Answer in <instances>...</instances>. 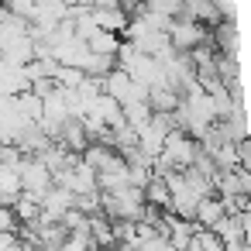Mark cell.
Masks as SVG:
<instances>
[{"label": "cell", "instance_id": "6da1fadb", "mask_svg": "<svg viewBox=\"0 0 251 251\" xmlns=\"http://www.w3.org/2000/svg\"><path fill=\"white\" fill-rule=\"evenodd\" d=\"M196 151H200V141L193 134H186L182 127H169V134L162 141V155H165V162L172 169H186L196 158Z\"/></svg>", "mask_w": 251, "mask_h": 251}, {"label": "cell", "instance_id": "7a4b0ae2", "mask_svg": "<svg viewBox=\"0 0 251 251\" xmlns=\"http://www.w3.org/2000/svg\"><path fill=\"white\" fill-rule=\"evenodd\" d=\"M169 45L176 49V52H189L193 45H200V42H206L210 35H206V25H200V21H189V18H172L169 21Z\"/></svg>", "mask_w": 251, "mask_h": 251}, {"label": "cell", "instance_id": "3957f363", "mask_svg": "<svg viewBox=\"0 0 251 251\" xmlns=\"http://www.w3.org/2000/svg\"><path fill=\"white\" fill-rule=\"evenodd\" d=\"M18 179H21V189H28V193H45L49 186H52V172L35 158V155H25L21 162H18Z\"/></svg>", "mask_w": 251, "mask_h": 251}, {"label": "cell", "instance_id": "277c9868", "mask_svg": "<svg viewBox=\"0 0 251 251\" xmlns=\"http://www.w3.org/2000/svg\"><path fill=\"white\" fill-rule=\"evenodd\" d=\"M179 18H189L200 25H220L224 11L217 7V0H179Z\"/></svg>", "mask_w": 251, "mask_h": 251}, {"label": "cell", "instance_id": "5b68a950", "mask_svg": "<svg viewBox=\"0 0 251 251\" xmlns=\"http://www.w3.org/2000/svg\"><path fill=\"white\" fill-rule=\"evenodd\" d=\"M90 18H93V25L100 31H114V35H121L127 28V21H131V14L124 7H93Z\"/></svg>", "mask_w": 251, "mask_h": 251}, {"label": "cell", "instance_id": "8992f818", "mask_svg": "<svg viewBox=\"0 0 251 251\" xmlns=\"http://www.w3.org/2000/svg\"><path fill=\"white\" fill-rule=\"evenodd\" d=\"M55 138H59V141L69 148V151H83V148L90 145V138H86V127H83V121H79V117H66Z\"/></svg>", "mask_w": 251, "mask_h": 251}, {"label": "cell", "instance_id": "52a82bcc", "mask_svg": "<svg viewBox=\"0 0 251 251\" xmlns=\"http://www.w3.org/2000/svg\"><path fill=\"white\" fill-rule=\"evenodd\" d=\"M220 217H224V203H220V196H217V193L200 196L196 213H193V224H196V227H213Z\"/></svg>", "mask_w": 251, "mask_h": 251}, {"label": "cell", "instance_id": "ba28073f", "mask_svg": "<svg viewBox=\"0 0 251 251\" xmlns=\"http://www.w3.org/2000/svg\"><path fill=\"white\" fill-rule=\"evenodd\" d=\"M179 93L172 90V86H148V107L155 110V114H172L176 107H179Z\"/></svg>", "mask_w": 251, "mask_h": 251}, {"label": "cell", "instance_id": "9c48e42d", "mask_svg": "<svg viewBox=\"0 0 251 251\" xmlns=\"http://www.w3.org/2000/svg\"><path fill=\"white\" fill-rule=\"evenodd\" d=\"M141 196H145V203H151V206H158V210H169V196H172V193H169L165 179L151 172V179L141 186Z\"/></svg>", "mask_w": 251, "mask_h": 251}, {"label": "cell", "instance_id": "30bf717a", "mask_svg": "<svg viewBox=\"0 0 251 251\" xmlns=\"http://www.w3.org/2000/svg\"><path fill=\"white\" fill-rule=\"evenodd\" d=\"M117 45H121V35H114V31H100V28L86 38V49L97 52V55H114Z\"/></svg>", "mask_w": 251, "mask_h": 251}, {"label": "cell", "instance_id": "8fae6325", "mask_svg": "<svg viewBox=\"0 0 251 251\" xmlns=\"http://www.w3.org/2000/svg\"><path fill=\"white\" fill-rule=\"evenodd\" d=\"M121 117H124V124H127L131 131H138V127L151 117V107H148V100H134V103H124V107H121Z\"/></svg>", "mask_w": 251, "mask_h": 251}, {"label": "cell", "instance_id": "7c38bea8", "mask_svg": "<svg viewBox=\"0 0 251 251\" xmlns=\"http://www.w3.org/2000/svg\"><path fill=\"white\" fill-rule=\"evenodd\" d=\"M52 79H55V86H62V90H76L83 79H86V73L79 69V66H55V73H52Z\"/></svg>", "mask_w": 251, "mask_h": 251}, {"label": "cell", "instance_id": "4fadbf2b", "mask_svg": "<svg viewBox=\"0 0 251 251\" xmlns=\"http://www.w3.org/2000/svg\"><path fill=\"white\" fill-rule=\"evenodd\" d=\"M86 76H107L114 69V55H97V52H86L83 66H79Z\"/></svg>", "mask_w": 251, "mask_h": 251}, {"label": "cell", "instance_id": "5bb4252c", "mask_svg": "<svg viewBox=\"0 0 251 251\" xmlns=\"http://www.w3.org/2000/svg\"><path fill=\"white\" fill-rule=\"evenodd\" d=\"M7 4V11L14 14V18H21V21H35V14H38V0H4Z\"/></svg>", "mask_w": 251, "mask_h": 251}, {"label": "cell", "instance_id": "9a60e30c", "mask_svg": "<svg viewBox=\"0 0 251 251\" xmlns=\"http://www.w3.org/2000/svg\"><path fill=\"white\" fill-rule=\"evenodd\" d=\"M193 241H196V244H200L203 251H224V248H227V244H224V241H220V237H217V234H213L210 227H196Z\"/></svg>", "mask_w": 251, "mask_h": 251}, {"label": "cell", "instance_id": "2e32d148", "mask_svg": "<svg viewBox=\"0 0 251 251\" xmlns=\"http://www.w3.org/2000/svg\"><path fill=\"white\" fill-rule=\"evenodd\" d=\"M59 224L66 227V230H86V224H90V217L83 213V210H76V206H69L62 217H59Z\"/></svg>", "mask_w": 251, "mask_h": 251}, {"label": "cell", "instance_id": "e0dca14e", "mask_svg": "<svg viewBox=\"0 0 251 251\" xmlns=\"http://www.w3.org/2000/svg\"><path fill=\"white\" fill-rule=\"evenodd\" d=\"M224 203V213H244L248 210V193H230V196H220Z\"/></svg>", "mask_w": 251, "mask_h": 251}, {"label": "cell", "instance_id": "ac0fdd59", "mask_svg": "<svg viewBox=\"0 0 251 251\" xmlns=\"http://www.w3.org/2000/svg\"><path fill=\"white\" fill-rule=\"evenodd\" d=\"M217 45H220V49L227 45V52H237V38H234V25H230V21L217 31Z\"/></svg>", "mask_w": 251, "mask_h": 251}, {"label": "cell", "instance_id": "d6986e66", "mask_svg": "<svg viewBox=\"0 0 251 251\" xmlns=\"http://www.w3.org/2000/svg\"><path fill=\"white\" fill-rule=\"evenodd\" d=\"M138 251H176V248H172V244H169L162 234H155V237L141 241V244H138Z\"/></svg>", "mask_w": 251, "mask_h": 251}, {"label": "cell", "instance_id": "ffe728a7", "mask_svg": "<svg viewBox=\"0 0 251 251\" xmlns=\"http://www.w3.org/2000/svg\"><path fill=\"white\" fill-rule=\"evenodd\" d=\"M117 4H121V7H124L127 14H134V11L141 7V0H117Z\"/></svg>", "mask_w": 251, "mask_h": 251}, {"label": "cell", "instance_id": "44dd1931", "mask_svg": "<svg viewBox=\"0 0 251 251\" xmlns=\"http://www.w3.org/2000/svg\"><path fill=\"white\" fill-rule=\"evenodd\" d=\"M224 251H248V241H234V244H227Z\"/></svg>", "mask_w": 251, "mask_h": 251}, {"label": "cell", "instance_id": "7402d4cb", "mask_svg": "<svg viewBox=\"0 0 251 251\" xmlns=\"http://www.w3.org/2000/svg\"><path fill=\"white\" fill-rule=\"evenodd\" d=\"M182 251H203V248H200V244H196V241H189V244H186V248H182Z\"/></svg>", "mask_w": 251, "mask_h": 251}]
</instances>
